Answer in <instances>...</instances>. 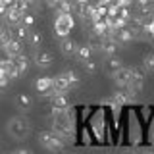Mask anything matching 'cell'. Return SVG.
Instances as JSON below:
<instances>
[{"instance_id": "9", "label": "cell", "mask_w": 154, "mask_h": 154, "mask_svg": "<svg viewBox=\"0 0 154 154\" xmlns=\"http://www.w3.org/2000/svg\"><path fill=\"white\" fill-rule=\"evenodd\" d=\"M60 48H62V52H64L66 56H75L77 42H75V41H71V38H67V37H64V41L60 42Z\"/></svg>"}, {"instance_id": "25", "label": "cell", "mask_w": 154, "mask_h": 154, "mask_svg": "<svg viewBox=\"0 0 154 154\" xmlns=\"http://www.w3.org/2000/svg\"><path fill=\"white\" fill-rule=\"evenodd\" d=\"M112 2H114V0H98L96 4H104V6H108V4H112Z\"/></svg>"}, {"instance_id": "15", "label": "cell", "mask_w": 154, "mask_h": 154, "mask_svg": "<svg viewBox=\"0 0 154 154\" xmlns=\"http://www.w3.org/2000/svg\"><path fill=\"white\" fill-rule=\"evenodd\" d=\"M102 48H104L106 54H110V56H114L116 52H118V45H116L114 41H106L104 45H102Z\"/></svg>"}, {"instance_id": "28", "label": "cell", "mask_w": 154, "mask_h": 154, "mask_svg": "<svg viewBox=\"0 0 154 154\" xmlns=\"http://www.w3.org/2000/svg\"><path fill=\"white\" fill-rule=\"evenodd\" d=\"M152 23H154V16H152Z\"/></svg>"}, {"instance_id": "26", "label": "cell", "mask_w": 154, "mask_h": 154, "mask_svg": "<svg viewBox=\"0 0 154 154\" xmlns=\"http://www.w3.org/2000/svg\"><path fill=\"white\" fill-rule=\"evenodd\" d=\"M14 154H31V152H29V150H16Z\"/></svg>"}, {"instance_id": "29", "label": "cell", "mask_w": 154, "mask_h": 154, "mask_svg": "<svg viewBox=\"0 0 154 154\" xmlns=\"http://www.w3.org/2000/svg\"><path fill=\"white\" fill-rule=\"evenodd\" d=\"M0 62H2V58H0Z\"/></svg>"}, {"instance_id": "27", "label": "cell", "mask_w": 154, "mask_h": 154, "mask_svg": "<svg viewBox=\"0 0 154 154\" xmlns=\"http://www.w3.org/2000/svg\"><path fill=\"white\" fill-rule=\"evenodd\" d=\"M2 27H4V25H2V23H0V29H2Z\"/></svg>"}, {"instance_id": "8", "label": "cell", "mask_w": 154, "mask_h": 154, "mask_svg": "<svg viewBox=\"0 0 154 154\" xmlns=\"http://www.w3.org/2000/svg\"><path fill=\"white\" fill-rule=\"evenodd\" d=\"M33 60H35V64L38 67H50L52 62H54V58H52V54H50V52H46V50H37Z\"/></svg>"}, {"instance_id": "22", "label": "cell", "mask_w": 154, "mask_h": 154, "mask_svg": "<svg viewBox=\"0 0 154 154\" xmlns=\"http://www.w3.org/2000/svg\"><path fill=\"white\" fill-rule=\"evenodd\" d=\"M108 64H110V67H112L114 71H116V69H119V67H122V62H119L118 58H110V62H108Z\"/></svg>"}, {"instance_id": "16", "label": "cell", "mask_w": 154, "mask_h": 154, "mask_svg": "<svg viewBox=\"0 0 154 154\" xmlns=\"http://www.w3.org/2000/svg\"><path fill=\"white\" fill-rule=\"evenodd\" d=\"M143 66H144V69H148V71H154V54H146V56H144V60H143Z\"/></svg>"}, {"instance_id": "17", "label": "cell", "mask_w": 154, "mask_h": 154, "mask_svg": "<svg viewBox=\"0 0 154 154\" xmlns=\"http://www.w3.org/2000/svg\"><path fill=\"white\" fill-rule=\"evenodd\" d=\"M10 38H12V33H10L8 29L2 27V29H0V46H4V45L10 41Z\"/></svg>"}, {"instance_id": "21", "label": "cell", "mask_w": 154, "mask_h": 154, "mask_svg": "<svg viewBox=\"0 0 154 154\" xmlns=\"http://www.w3.org/2000/svg\"><path fill=\"white\" fill-rule=\"evenodd\" d=\"M64 75L67 77V81H69L71 85H75L77 81H79V77H77V73H75V71H64Z\"/></svg>"}, {"instance_id": "2", "label": "cell", "mask_w": 154, "mask_h": 154, "mask_svg": "<svg viewBox=\"0 0 154 154\" xmlns=\"http://www.w3.org/2000/svg\"><path fill=\"white\" fill-rule=\"evenodd\" d=\"M8 131L12 133V137H16V139H25L27 135H29V131H31V127H29V122H27L25 118L16 116V118L10 119Z\"/></svg>"}, {"instance_id": "1", "label": "cell", "mask_w": 154, "mask_h": 154, "mask_svg": "<svg viewBox=\"0 0 154 154\" xmlns=\"http://www.w3.org/2000/svg\"><path fill=\"white\" fill-rule=\"evenodd\" d=\"M75 25V19H73V14H64V12H58V16L54 19V31L58 37H67L69 31L73 29Z\"/></svg>"}, {"instance_id": "11", "label": "cell", "mask_w": 154, "mask_h": 154, "mask_svg": "<svg viewBox=\"0 0 154 154\" xmlns=\"http://www.w3.org/2000/svg\"><path fill=\"white\" fill-rule=\"evenodd\" d=\"M91 56H93V48L91 46H77V50H75V58L79 62H87V60H91Z\"/></svg>"}, {"instance_id": "5", "label": "cell", "mask_w": 154, "mask_h": 154, "mask_svg": "<svg viewBox=\"0 0 154 154\" xmlns=\"http://www.w3.org/2000/svg\"><path fill=\"white\" fill-rule=\"evenodd\" d=\"M2 50L8 54V58H17L19 54H23V50H21V42H19L17 38H10L6 45L2 46Z\"/></svg>"}, {"instance_id": "10", "label": "cell", "mask_w": 154, "mask_h": 154, "mask_svg": "<svg viewBox=\"0 0 154 154\" xmlns=\"http://www.w3.org/2000/svg\"><path fill=\"white\" fill-rule=\"evenodd\" d=\"M35 87H37L38 93H42V94L50 93V91H52V77H38Z\"/></svg>"}, {"instance_id": "12", "label": "cell", "mask_w": 154, "mask_h": 154, "mask_svg": "<svg viewBox=\"0 0 154 154\" xmlns=\"http://www.w3.org/2000/svg\"><path fill=\"white\" fill-rule=\"evenodd\" d=\"M52 104H54V108H66L67 106L66 93H54L52 94Z\"/></svg>"}, {"instance_id": "20", "label": "cell", "mask_w": 154, "mask_h": 154, "mask_svg": "<svg viewBox=\"0 0 154 154\" xmlns=\"http://www.w3.org/2000/svg\"><path fill=\"white\" fill-rule=\"evenodd\" d=\"M17 104H21L23 108H29V106H31V98L25 96V94H19L17 96Z\"/></svg>"}, {"instance_id": "6", "label": "cell", "mask_w": 154, "mask_h": 154, "mask_svg": "<svg viewBox=\"0 0 154 154\" xmlns=\"http://www.w3.org/2000/svg\"><path fill=\"white\" fill-rule=\"evenodd\" d=\"M69 87H71V83L67 81V77L64 73L52 77V91H54V93H67Z\"/></svg>"}, {"instance_id": "24", "label": "cell", "mask_w": 154, "mask_h": 154, "mask_svg": "<svg viewBox=\"0 0 154 154\" xmlns=\"http://www.w3.org/2000/svg\"><path fill=\"white\" fill-rule=\"evenodd\" d=\"M89 2H91V0H73V4H75V6H87Z\"/></svg>"}, {"instance_id": "13", "label": "cell", "mask_w": 154, "mask_h": 154, "mask_svg": "<svg viewBox=\"0 0 154 154\" xmlns=\"http://www.w3.org/2000/svg\"><path fill=\"white\" fill-rule=\"evenodd\" d=\"M14 62H16V69H17V73L21 75V73H25L27 71V66H29V60L23 54H19L17 58H14Z\"/></svg>"}, {"instance_id": "7", "label": "cell", "mask_w": 154, "mask_h": 154, "mask_svg": "<svg viewBox=\"0 0 154 154\" xmlns=\"http://www.w3.org/2000/svg\"><path fill=\"white\" fill-rule=\"evenodd\" d=\"M4 17H6V21L10 23V25H19L21 23V17H23V12L21 10H17L16 6H10L6 8V14H4Z\"/></svg>"}, {"instance_id": "18", "label": "cell", "mask_w": 154, "mask_h": 154, "mask_svg": "<svg viewBox=\"0 0 154 154\" xmlns=\"http://www.w3.org/2000/svg\"><path fill=\"white\" fill-rule=\"evenodd\" d=\"M21 23H23V25H25V27H31L33 25V23H35V16H33V14H23V17H21Z\"/></svg>"}, {"instance_id": "3", "label": "cell", "mask_w": 154, "mask_h": 154, "mask_svg": "<svg viewBox=\"0 0 154 154\" xmlns=\"http://www.w3.org/2000/svg\"><path fill=\"white\" fill-rule=\"evenodd\" d=\"M38 141H41V144L45 148H48V150H62V148H64L62 137L56 135V133H50V131H42L38 135Z\"/></svg>"}, {"instance_id": "19", "label": "cell", "mask_w": 154, "mask_h": 154, "mask_svg": "<svg viewBox=\"0 0 154 154\" xmlns=\"http://www.w3.org/2000/svg\"><path fill=\"white\" fill-rule=\"evenodd\" d=\"M114 102L116 104H125V102H127V93H122V91L116 93L114 94Z\"/></svg>"}, {"instance_id": "4", "label": "cell", "mask_w": 154, "mask_h": 154, "mask_svg": "<svg viewBox=\"0 0 154 154\" xmlns=\"http://www.w3.org/2000/svg\"><path fill=\"white\" fill-rule=\"evenodd\" d=\"M114 79H116V83L119 87H127L131 83V79H133V67H123L122 66L119 69L114 71Z\"/></svg>"}, {"instance_id": "14", "label": "cell", "mask_w": 154, "mask_h": 154, "mask_svg": "<svg viewBox=\"0 0 154 154\" xmlns=\"http://www.w3.org/2000/svg\"><path fill=\"white\" fill-rule=\"evenodd\" d=\"M27 41H29V45H31V46L38 48V46H41V42H42V37H41V33H29Z\"/></svg>"}, {"instance_id": "23", "label": "cell", "mask_w": 154, "mask_h": 154, "mask_svg": "<svg viewBox=\"0 0 154 154\" xmlns=\"http://www.w3.org/2000/svg\"><path fill=\"white\" fill-rule=\"evenodd\" d=\"M45 2H46L48 8H56L58 4H60V0H45Z\"/></svg>"}]
</instances>
